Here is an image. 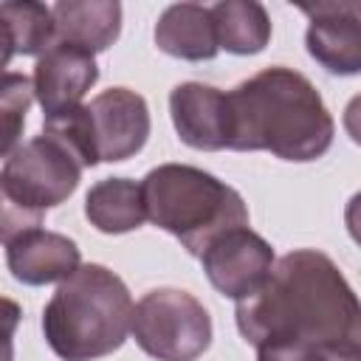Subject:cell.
Wrapping results in <instances>:
<instances>
[{
    "instance_id": "cell-1",
    "label": "cell",
    "mask_w": 361,
    "mask_h": 361,
    "mask_svg": "<svg viewBox=\"0 0 361 361\" xmlns=\"http://www.w3.org/2000/svg\"><path fill=\"white\" fill-rule=\"evenodd\" d=\"M234 319L254 347L276 341L361 347L358 296L338 265L316 248L279 257L268 279L237 302Z\"/></svg>"
},
{
    "instance_id": "cell-2",
    "label": "cell",
    "mask_w": 361,
    "mask_h": 361,
    "mask_svg": "<svg viewBox=\"0 0 361 361\" xmlns=\"http://www.w3.org/2000/svg\"><path fill=\"white\" fill-rule=\"evenodd\" d=\"M228 149H265L282 161L322 158L336 135L333 116L316 85L285 65L262 68L226 93Z\"/></svg>"
},
{
    "instance_id": "cell-3",
    "label": "cell",
    "mask_w": 361,
    "mask_h": 361,
    "mask_svg": "<svg viewBox=\"0 0 361 361\" xmlns=\"http://www.w3.org/2000/svg\"><path fill=\"white\" fill-rule=\"evenodd\" d=\"M130 319L133 296L124 279L99 262H85L42 307V336L62 361H99L127 341Z\"/></svg>"
},
{
    "instance_id": "cell-4",
    "label": "cell",
    "mask_w": 361,
    "mask_h": 361,
    "mask_svg": "<svg viewBox=\"0 0 361 361\" xmlns=\"http://www.w3.org/2000/svg\"><path fill=\"white\" fill-rule=\"evenodd\" d=\"M141 195L147 220L180 240L192 257H200L217 234L248 226L243 195L200 166L158 164L144 175Z\"/></svg>"
},
{
    "instance_id": "cell-5",
    "label": "cell",
    "mask_w": 361,
    "mask_h": 361,
    "mask_svg": "<svg viewBox=\"0 0 361 361\" xmlns=\"http://www.w3.org/2000/svg\"><path fill=\"white\" fill-rule=\"evenodd\" d=\"M130 333L158 361H197L212 344V316L180 288H155L133 305Z\"/></svg>"
},
{
    "instance_id": "cell-6",
    "label": "cell",
    "mask_w": 361,
    "mask_h": 361,
    "mask_svg": "<svg viewBox=\"0 0 361 361\" xmlns=\"http://www.w3.org/2000/svg\"><path fill=\"white\" fill-rule=\"evenodd\" d=\"M82 172L85 164L79 155L62 138L42 130L6 158L0 186L23 206L48 212L76 192Z\"/></svg>"
},
{
    "instance_id": "cell-7",
    "label": "cell",
    "mask_w": 361,
    "mask_h": 361,
    "mask_svg": "<svg viewBox=\"0 0 361 361\" xmlns=\"http://www.w3.org/2000/svg\"><path fill=\"white\" fill-rule=\"evenodd\" d=\"M200 265L212 282V288L234 302L251 296L271 274L276 257L265 237L251 231L248 226L228 228L217 234L203 251Z\"/></svg>"
},
{
    "instance_id": "cell-8",
    "label": "cell",
    "mask_w": 361,
    "mask_h": 361,
    "mask_svg": "<svg viewBox=\"0 0 361 361\" xmlns=\"http://www.w3.org/2000/svg\"><path fill=\"white\" fill-rule=\"evenodd\" d=\"M85 107L99 164H118L144 149L152 121L141 93L130 87H110Z\"/></svg>"
},
{
    "instance_id": "cell-9",
    "label": "cell",
    "mask_w": 361,
    "mask_h": 361,
    "mask_svg": "<svg viewBox=\"0 0 361 361\" xmlns=\"http://www.w3.org/2000/svg\"><path fill=\"white\" fill-rule=\"evenodd\" d=\"M307 14V54L333 76H355L361 71V6L358 3H302Z\"/></svg>"
},
{
    "instance_id": "cell-10",
    "label": "cell",
    "mask_w": 361,
    "mask_h": 361,
    "mask_svg": "<svg viewBox=\"0 0 361 361\" xmlns=\"http://www.w3.org/2000/svg\"><path fill=\"white\" fill-rule=\"evenodd\" d=\"M96 79L99 65L93 54L73 48L68 42H54L45 54L37 56L31 76L34 99L42 107V118L79 107L85 93L96 85Z\"/></svg>"
},
{
    "instance_id": "cell-11",
    "label": "cell",
    "mask_w": 361,
    "mask_h": 361,
    "mask_svg": "<svg viewBox=\"0 0 361 361\" xmlns=\"http://www.w3.org/2000/svg\"><path fill=\"white\" fill-rule=\"evenodd\" d=\"M169 116L178 138L203 152L228 149V102L226 93L203 82H180L169 93Z\"/></svg>"
},
{
    "instance_id": "cell-12",
    "label": "cell",
    "mask_w": 361,
    "mask_h": 361,
    "mask_svg": "<svg viewBox=\"0 0 361 361\" xmlns=\"http://www.w3.org/2000/svg\"><path fill=\"white\" fill-rule=\"evenodd\" d=\"M6 265L23 285H51L68 279L79 265V245L59 231L31 228L6 245Z\"/></svg>"
},
{
    "instance_id": "cell-13",
    "label": "cell",
    "mask_w": 361,
    "mask_h": 361,
    "mask_svg": "<svg viewBox=\"0 0 361 361\" xmlns=\"http://www.w3.org/2000/svg\"><path fill=\"white\" fill-rule=\"evenodd\" d=\"M54 42H68L87 54L107 51L121 34V3L116 0H59L51 6Z\"/></svg>"
},
{
    "instance_id": "cell-14",
    "label": "cell",
    "mask_w": 361,
    "mask_h": 361,
    "mask_svg": "<svg viewBox=\"0 0 361 361\" xmlns=\"http://www.w3.org/2000/svg\"><path fill=\"white\" fill-rule=\"evenodd\" d=\"M155 45L166 56L186 62H206L217 56V39L209 6L200 3H172L161 11L155 23Z\"/></svg>"
},
{
    "instance_id": "cell-15",
    "label": "cell",
    "mask_w": 361,
    "mask_h": 361,
    "mask_svg": "<svg viewBox=\"0 0 361 361\" xmlns=\"http://www.w3.org/2000/svg\"><path fill=\"white\" fill-rule=\"evenodd\" d=\"M85 217L102 234H127L147 220L141 183L130 178H102L85 195Z\"/></svg>"
},
{
    "instance_id": "cell-16",
    "label": "cell",
    "mask_w": 361,
    "mask_h": 361,
    "mask_svg": "<svg viewBox=\"0 0 361 361\" xmlns=\"http://www.w3.org/2000/svg\"><path fill=\"white\" fill-rule=\"evenodd\" d=\"M209 14L220 51L251 56L271 42V17L257 0H220L209 6Z\"/></svg>"
},
{
    "instance_id": "cell-17",
    "label": "cell",
    "mask_w": 361,
    "mask_h": 361,
    "mask_svg": "<svg viewBox=\"0 0 361 361\" xmlns=\"http://www.w3.org/2000/svg\"><path fill=\"white\" fill-rule=\"evenodd\" d=\"M0 20L6 23L14 54L39 56L54 45V14L51 6L37 0H8L0 3Z\"/></svg>"
},
{
    "instance_id": "cell-18",
    "label": "cell",
    "mask_w": 361,
    "mask_h": 361,
    "mask_svg": "<svg viewBox=\"0 0 361 361\" xmlns=\"http://www.w3.org/2000/svg\"><path fill=\"white\" fill-rule=\"evenodd\" d=\"M34 102V87L25 73H0V158H8L23 138L28 107Z\"/></svg>"
},
{
    "instance_id": "cell-19",
    "label": "cell",
    "mask_w": 361,
    "mask_h": 361,
    "mask_svg": "<svg viewBox=\"0 0 361 361\" xmlns=\"http://www.w3.org/2000/svg\"><path fill=\"white\" fill-rule=\"evenodd\" d=\"M257 361H361V347L276 341V344H259Z\"/></svg>"
},
{
    "instance_id": "cell-20",
    "label": "cell",
    "mask_w": 361,
    "mask_h": 361,
    "mask_svg": "<svg viewBox=\"0 0 361 361\" xmlns=\"http://www.w3.org/2000/svg\"><path fill=\"white\" fill-rule=\"evenodd\" d=\"M42 220H45V212L23 206L0 186V243L3 245H8L11 240H17L20 234H25L31 228H39Z\"/></svg>"
},
{
    "instance_id": "cell-21",
    "label": "cell",
    "mask_w": 361,
    "mask_h": 361,
    "mask_svg": "<svg viewBox=\"0 0 361 361\" xmlns=\"http://www.w3.org/2000/svg\"><path fill=\"white\" fill-rule=\"evenodd\" d=\"M23 322V307L8 299L0 296V361H14V333Z\"/></svg>"
},
{
    "instance_id": "cell-22",
    "label": "cell",
    "mask_w": 361,
    "mask_h": 361,
    "mask_svg": "<svg viewBox=\"0 0 361 361\" xmlns=\"http://www.w3.org/2000/svg\"><path fill=\"white\" fill-rule=\"evenodd\" d=\"M11 56H14V42H11V34H8L6 23L0 20V73H3V68L11 62Z\"/></svg>"
}]
</instances>
